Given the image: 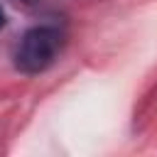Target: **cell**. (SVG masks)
I'll return each instance as SVG.
<instances>
[{
    "instance_id": "cell-2",
    "label": "cell",
    "mask_w": 157,
    "mask_h": 157,
    "mask_svg": "<svg viewBox=\"0 0 157 157\" xmlns=\"http://www.w3.org/2000/svg\"><path fill=\"white\" fill-rule=\"evenodd\" d=\"M2 27H5V10L0 7V29H2Z\"/></svg>"
},
{
    "instance_id": "cell-1",
    "label": "cell",
    "mask_w": 157,
    "mask_h": 157,
    "mask_svg": "<svg viewBox=\"0 0 157 157\" xmlns=\"http://www.w3.org/2000/svg\"><path fill=\"white\" fill-rule=\"evenodd\" d=\"M64 47V32L54 25H39L25 32L15 49V66L22 74H42L47 71Z\"/></svg>"
}]
</instances>
